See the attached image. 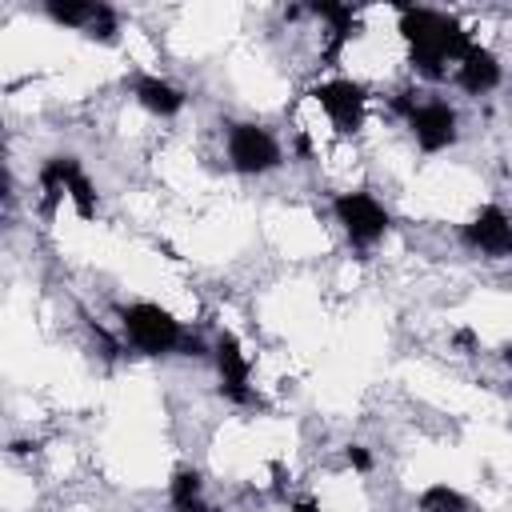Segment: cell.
I'll return each mask as SVG.
<instances>
[{
  "label": "cell",
  "instance_id": "cell-8",
  "mask_svg": "<svg viewBox=\"0 0 512 512\" xmlns=\"http://www.w3.org/2000/svg\"><path fill=\"white\" fill-rule=\"evenodd\" d=\"M212 360L220 376V396L232 404H252V356L244 352L236 332H216Z\"/></svg>",
  "mask_w": 512,
  "mask_h": 512
},
{
  "label": "cell",
  "instance_id": "cell-18",
  "mask_svg": "<svg viewBox=\"0 0 512 512\" xmlns=\"http://www.w3.org/2000/svg\"><path fill=\"white\" fill-rule=\"evenodd\" d=\"M292 512H324L316 500H292Z\"/></svg>",
  "mask_w": 512,
  "mask_h": 512
},
{
  "label": "cell",
  "instance_id": "cell-4",
  "mask_svg": "<svg viewBox=\"0 0 512 512\" xmlns=\"http://www.w3.org/2000/svg\"><path fill=\"white\" fill-rule=\"evenodd\" d=\"M224 152H228V168L236 176H268L284 164L280 140L256 120H232L224 128Z\"/></svg>",
  "mask_w": 512,
  "mask_h": 512
},
{
  "label": "cell",
  "instance_id": "cell-13",
  "mask_svg": "<svg viewBox=\"0 0 512 512\" xmlns=\"http://www.w3.org/2000/svg\"><path fill=\"white\" fill-rule=\"evenodd\" d=\"M168 508L172 512H212L204 500V476L196 468H176L168 480Z\"/></svg>",
  "mask_w": 512,
  "mask_h": 512
},
{
  "label": "cell",
  "instance_id": "cell-6",
  "mask_svg": "<svg viewBox=\"0 0 512 512\" xmlns=\"http://www.w3.org/2000/svg\"><path fill=\"white\" fill-rule=\"evenodd\" d=\"M308 96L320 104V112L328 116V124H332L336 136H356V132L364 128V116H368V88H364L360 80H352V76H328V80H320Z\"/></svg>",
  "mask_w": 512,
  "mask_h": 512
},
{
  "label": "cell",
  "instance_id": "cell-7",
  "mask_svg": "<svg viewBox=\"0 0 512 512\" xmlns=\"http://www.w3.org/2000/svg\"><path fill=\"white\" fill-rule=\"evenodd\" d=\"M464 248H472L484 260H508L512 256V216L500 204H480L472 220L460 224Z\"/></svg>",
  "mask_w": 512,
  "mask_h": 512
},
{
  "label": "cell",
  "instance_id": "cell-3",
  "mask_svg": "<svg viewBox=\"0 0 512 512\" xmlns=\"http://www.w3.org/2000/svg\"><path fill=\"white\" fill-rule=\"evenodd\" d=\"M392 108L404 116V128L424 156L448 152L460 140V116L448 100H416V92H396Z\"/></svg>",
  "mask_w": 512,
  "mask_h": 512
},
{
  "label": "cell",
  "instance_id": "cell-17",
  "mask_svg": "<svg viewBox=\"0 0 512 512\" xmlns=\"http://www.w3.org/2000/svg\"><path fill=\"white\" fill-rule=\"evenodd\" d=\"M344 460H348L356 472H372V452H368L364 444H348V448H344Z\"/></svg>",
  "mask_w": 512,
  "mask_h": 512
},
{
  "label": "cell",
  "instance_id": "cell-12",
  "mask_svg": "<svg viewBox=\"0 0 512 512\" xmlns=\"http://www.w3.org/2000/svg\"><path fill=\"white\" fill-rule=\"evenodd\" d=\"M60 172H64V196H68L72 212L80 220H96L100 216V196H96V184L88 180L84 164L76 156H60Z\"/></svg>",
  "mask_w": 512,
  "mask_h": 512
},
{
  "label": "cell",
  "instance_id": "cell-16",
  "mask_svg": "<svg viewBox=\"0 0 512 512\" xmlns=\"http://www.w3.org/2000/svg\"><path fill=\"white\" fill-rule=\"evenodd\" d=\"M84 40H96V44H116V40H120V16H116L112 4L100 0V12H96V20H92V28L84 32Z\"/></svg>",
  "mask_w": 512,
  "mask_h": 512
},
{
  "label": "cell",
  "instance_id": "cell-2",
  "mask_svg": "<svg viewBox=\"0 0 512 512\" xmlns=\"http://www.w3.org/2000/svg\"><path fill=\"white\" fill-rule=\"evenodd\" d=\"M120 316V332L124 340L140 352V356H172L180 348H188V332L184 324L156 300H132L116 308Z\"/></svg>",
  "mask_w": 512,
  "mask_h": 512
},
{
  "label": "cell",
  "instance_id": "cell-9",
  "mask_svg": "<svg viewBox=\"0 0 512 512\" xmlns=\"http://www.w3.org/2000/svg\"><path fill=\"white\" fill-rule=\"evenodd\" d=\"M456 84L468 96H488L504 84V64L488 44H472L456 64Z\"/></svg>",
  "mask_w": 512,
  "mask_h": 512
},
{
  "label": "cell",
  "instance_id": "cell-14",
  "mask_svg": "<svg viewBox=\"0 0 512 512\" xmlns=\"http://www.w3.org/2000/svg\"><path fill=\"white\" fill-rule=\"evenodd\" d=\"M96 12H100V0H48V4H44V16H48L52 24L72 28V32H80V36L92 28Z\"/></svg>",
  "mask_w": 512,
  "mask_h": 512
},
{
  "label": "cell",
  "instance_id": "cell-11",
  "mask_svg": "<svg viewBox=\"0 0 512 512\" xmlns=\"http://www.w3.org/2000/svg\"><path fill=\"white\" fill-rule=\"evenodd\" d=\"M308 12L316 16V20H324L328 24V40H324V60H336L340 52H344V44L352 40V36H360L356 28H360V12L352 8V4H336V0H316V4H308Z\"/></svg>",
  "mask_w": 512,
  "mask_h": 512
},
{
  "label": "cell",
  "instance_id": "cell-15",
  "mask_svg": "<svg viewBox=\"0 0 512 512\" xmlns=\"http://www.w3.org/2000/svg\"><path fill=\"white\" fill-rule=\"evenodd\" d=\"M416 504H420V512H472V500L460 488H452L448 480H436V484L420 488Z\"/></svg>",
  "mask_w": 512,
  "mask_h": 512
},
{
  "label": "cell",
  "instance_id": "cell-10",
  "mask_svg": "<svg viewBox=\"0 0 512 512\" xmlns=\"http://www.w3.org/2000/svg\"><path fill=\"white\" fill-rule=\"evenodd\" d=\"M132 100H136L144 112L160 116V120L180 116L184 104H188L184 88H176L172 80H164V76H156V72H140V76H132Z\"/></svg>",
  "mask_w": 512,
  "mask_h": 512
},
{
  "label": "cell",
  "instance_id": "cell-1",
  "mask_svg": "<svg viewBox=\"0 0 512 512\" xmlns=\"http://www.w3.org/2000/svg\"><path fill=\"white\" fill-rule=\"evenodd\" d=\"M396 12H400L396 32L408 48V64L424 80H444L448 64H460V56L476 44L464 20L452 12L424 8V4H396Z\"/></svg>",
  "mask_w": 512,
  "mask_h": 512
},
{
  "label": "cell",
  "instance_id": "cell-5",
  "mask_svg": "<svg viewBox=\"0 0 512 512\" xmlns=\"http://www.w3.org/2000/svg\"><path fill=\"white\" fill-rule=\"evenodd\" d=\"M332 220L340 224V232H344V240L352 244V248H376L384 236H388V228H392V212L372 196V192H364V188H348V192H336L332 196Z\"/></svg>",
  "mask_w": 512,
  "mask_h": 512
},
{
  "label": "cell",
  "instance_id": "cell-19",
  "mask_svg": "<svg viewBox=\"0 0 512 512\" xmlns=\"http://www.w3.org/2000/svg\"><path fill=\"white\" fill-rule=\"evenodd\" d=\"M504 364H512V344H504Z\"/></svg>",
  "mask_w": 512,
  "mask_h": 512
}]
</instances>
